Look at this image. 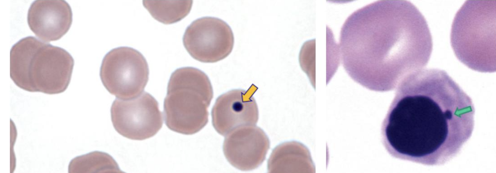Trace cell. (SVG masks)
Instances as JSON below:
<instances>
[{
    "label": "cell",
    "mask_w": 496,
    "mask_h": 173,
    "mask_svg": "<svg viewBox=\"0 0 496 173\" xmlns=\"http://www.w3.org/2000/svg\"><path fill=\"white\" fill-rule=\"evenodd\" d=\"M102 82L117 99L129 100L142 93L149 78L143 56L131 47H120L108 53L100 68Z\"/></svg>",
    "instance_id": "8992f818"
},
{
    "label": "cell",
    "mask_w": 496,
    "mask_h": 173,
    "mask_svg": "<svg viewBox=\"0 0 496 173\" xmlns=\"http://www.w3.org/2000/svg\"><path fill=\"white\" fill-rule=\"evenodd\" d=\"M213 97L208 77L193 67H183L171 75L164 100L166 126L183 134H195L207 124L208 108Z\"/></svg>",
    "instance_id": "5b68a950"
},
{
    "label": "cell",
    "mask_w": 496,
    "mask_h": 173,
    "mask_svg": "<svg viewBox=\"0 0 496 173\" xmlns=\"http://www.w3.org/2000/svg\"><path fill=\"white\" fill-rule=\"evenodd\" d=\"M28 23L35 35L45 42L56 41L69 29L72 12L69 4L62 0H37L31 4Z\"/></svg>",
    "instance_id": "8fae6325"
},
{
    "label": "cell",
    "mask_w": 496,
    "mask_h": 173,
    "mask_svg": "<svg viewBox=\"0 0 496 173\" xmlns=\"http://www.w3.org/2000/svg\"><path fill=\"white\" fill-rule=\"evenodd\" d=\"M496 0H467L452 24L450 43L455 55L476 71H496Z\"/></svg>",
    "instance_id": "277c9868"
},
{
    "label": "cell",
    "mask_w": 496,
    "mask_h": 173,
    "mask_svg": "<svg viewBox=\"0 0 496 173\" xmlns=\"http://www.w3.org/2000/svg\"><path fill=\"white\" fill-rule=\"evenodd\" d=\"M110 113L115 130L132 140L149 138L156 134L163 125L158 103L146 92L129 100L116 99L112 104Z\"/></svg>",
    "instance_id": "52a82bcc"
},
{
    "label": "cell",
    "mask_w": 496,
    "mask_h": 173,
    "mask_svg": "<svg viewBox=\"0 0 496 173\" xmlns=\"http://www.w3.org/2000/svg\"><path fill=\"white\" fill-rule=\"evenodd\" d=\"M257 87L252 85L247 90L234 89L219 96L213 107V126L220 135L226 136L235 129L255 125L259 111L253 94Z\"/></svg>",
    "instance_id": "9c48e42d"
},
{
    "label": "cell",
    "mask_w": 496,
    "mask_h": 173,
    "mask_svg": "<svg viewBox=\"0 0 496 173\" xmlns=\"http://www.w3.org/2000/svg\"><path fill=\"white\" fill-rule=\"evenodd\" d=\"M183 41L193 58L202 62L213 63L231 53L234 37L231 28L224 21L204 17L194 21L186 28Z\"/></svg>",
    "instance_id": "ba28073f"
},
{
    "label": "cell",
    "mask_w": 496,
    "mask_h": 173,
    "mask_svg": "<svg viewBox=\"0 0 496 173\" xmlns=\"http://www.w3.org/2000/svg\"><path fill=\"white\" fill-rule=\"evenodd\" d=\"M74 64L65 50L31 36L20 40L10 51V77L30 92H63L70 83Z\"/></svg>",
    "instance_id": "3957f363"
},
{
    "label": "cell",
    "mask_w": 496,
    "mask_h": 173,
    "mask_svg": "<svg viewBox=\"0 0 496 173\" xmlns=\"http://www.w3.org/2000/svg\"><path fill=\"white\" fill-rule=\"evenodd\" d=\"M397 88L381 126L388 153L431 166L455 157L473 130L471 98L445 71L437 69L417 71Z\"/></svg>",
    "instance_id": "6da1fadb"
},
{
    "label": "cell",
    "mask_w": 496,
    "mask_h": 173,
    "mask_svg": "<svg viewBox=\"0 0 496 173\" xmlns=\"http://www.w3.org/2000/svg\"><path fill=\"white\" fill-rule=\"evenodd\" d=\"M298 144L289 142L277 145L272 151L267 162L269 173H287L297 171L303 157Z\"/></svg>",
    "instance_id": "7c38bea8"
},
{
    "label": "cell",
    "mask_w": 496,
    "mask_h": 173,
    "mask_svg": "<svg viewBox=\"0 0 496 173\" xmlns=\"http://www.w3.org/2000/svg\"><path fill=\"white\" fill-rule=\"evenodd\" d=\"M270 141L264 131L255 125L239 127L227 134L223 151L228 161L241 171L259 167L265 159Z\"/></svg>",
    "instance_id": "30bf717a"
},
{
    "label": "cell",
    "mask_w": 496,
    "mask_h": 173,
    "mask_svg": "<svg viewBox=\"0 0 496 173\" xmlns=\"http://www.w3.org/2000/svg\"><path fill=\"white\" fill-rule=\"evenodd\" d=\"M340 45L348 75L381 92L422 69L433 49L425 18L407 0L377 1L357 10L342 26Z\"/></svg>",
    "instance_id": "7a4b0ae2"
},
{
    "label": "cell",
    "mask_w": 496,
    "mask_h": 173,
    "mask_svg": "<svg viewBox=\"0 0 496 173\" xmlns=\"http://www.w3.org/2000/svg\"><path fill=\"white\" fill-rule=\"evenodd\" d=\"M118 166L107 153L94 151L73 159L68 166L69 173L119 172Z\"/></svg>",
    "instance_id": "5bb4252c"
},
{
    "label": "cell",
    "mask_w": 496,
    "mask_h": 173,
    "mask_svg": "<svg viewBox=\"0 0 496 173\" xmlns=\"http://www.w3.org/2000/svg\"><path fill=\"white\" fill-rule=\"evenodd\" d=\"M144 7L152 16L166 24L178 22L189 13L191 0H144Z\"/></svg>",
    "instance_id": "4fadbf2b"
}]
</instances>
